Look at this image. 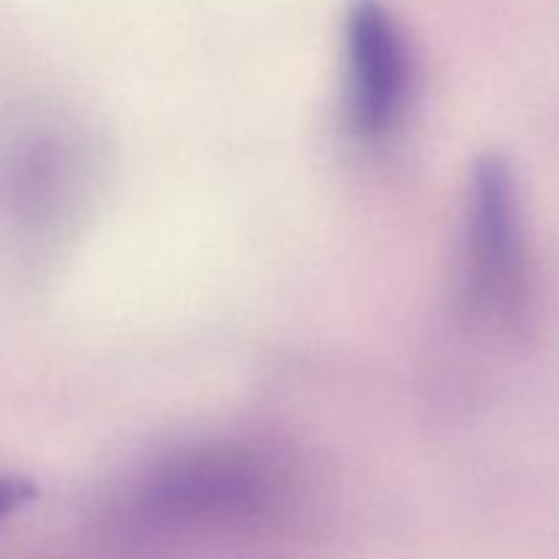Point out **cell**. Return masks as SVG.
Returning a JSON list of instances; mask_svg holds the SVG:
<instances>
[{
  "mask_svg": "<svg viewBox=\"0 0 559 559\" xmlns=\"http://www.w3.org/2000/svg\"><path fill=\"white\" fill-rule=\"evenodd\" d=\"M467 284L480 317L502 336L533 328L535 284L516 175L502 156L473 169L467 207Z\"/></svg>",
  "mask_w": 559,
  "mask_h": 559,
  "instance_id": "1",
  "label": "cell"
},
{
  "mask_svg": "<svg viewBox=\"0 0 559 559\" xmlns=\"http://www.w3.org/2000/svg\"><path fill=\"white\" fill-rule=\"evenodd\" d=\"M347 107L364 140H380L402 120L409 93L404 33L380 0H355L347 14Z\"/></svg>",
  "mask_w": 559,
  "mask_h": 559,
  "instance_id": "2",
  "label": "cell"
},
{
  "mask_svg": "<svg viewBox=\"0 0 559 559\" xmlns=\"http://www.w3.org/2000/svg\"><path fill=\"white\" fill-rule=\"evenodd\" d=\"M31 497V484H25L22 478H5V475H0V522H3L5 516H11L16 508L25 506Z\"/></svg>",
  "mask_w": 559,
  "mask_h": 559,
  "instance_id": "3",
  "label": "cell"
}]
</instances>
